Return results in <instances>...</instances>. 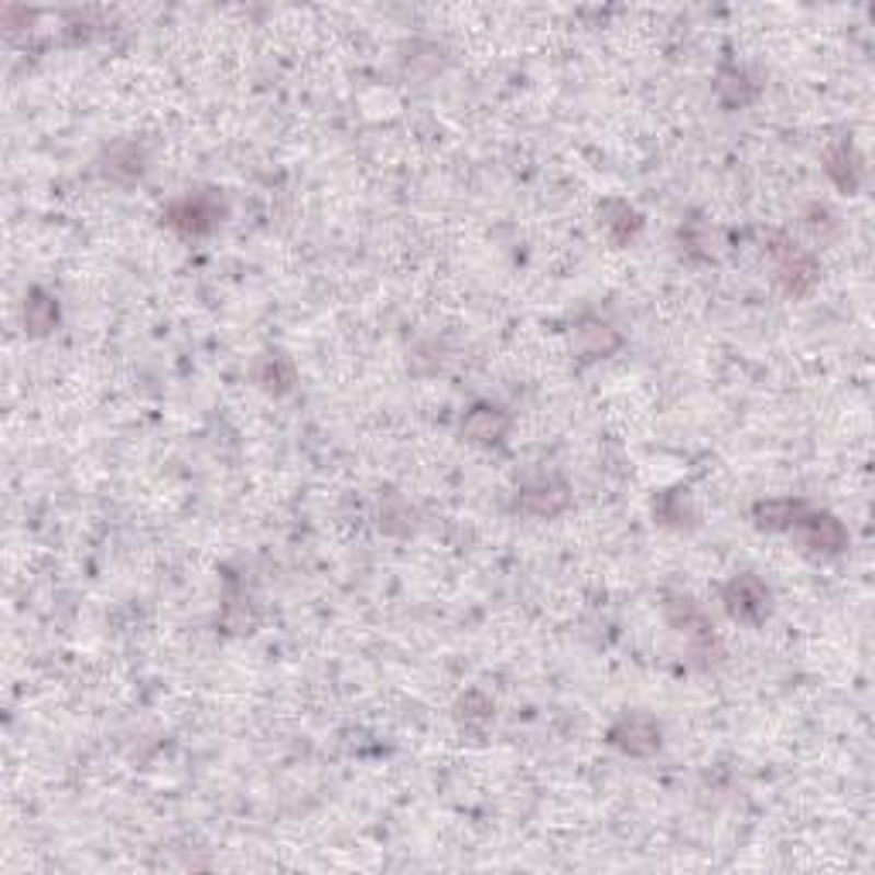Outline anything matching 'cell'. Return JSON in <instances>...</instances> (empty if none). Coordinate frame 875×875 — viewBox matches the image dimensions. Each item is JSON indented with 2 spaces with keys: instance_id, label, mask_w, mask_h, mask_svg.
Masks as SVG:
<instances>
[{
  "instance_id": "9",
  "label": "cell",
  "mask_w": 875,
  "mask_h": 875,
  "mask_svg": "<svg viewBox=\"0 0 875 875\" xmlns=\"http://www.w3.org/2000/svg\"><path fill=\"white\" fill-rule=\"evenodd\" d=\"M619 346H623V335H619L612 325L599 322V319H582L575 325V349L585 359H606L612 356Z\"/></svg>"
},
{
  "instance_id": "17",
  "label": "cell",
  "mask_w": 875,
  "mask_h": 875,
  "mask_svg": "<svg viewBox=\"0 0 875 875\" xmlns=\"http://www.w3.org/2000/svg\"><path fill=\"white\" fill-rule=\"evenodd\" d=\"M657 514H660L664 523L684 527V517H691V496H688V490H670V493H664Z\"/></svg>"
},
{
  "instance_id": "12",
  "label": "cell",
  "mask_w": 875,
  "mask_h": 875,
  "mask_svg": "<svg viewBox=\"0 0 875 875\" xmlns=\"http://www.w3.org/2000/svg\"><path fill=\"white\" fill-rule=\"evenodd\" d=\"M59 325V301L45 288H32L24 298V329L27 335H48Z\"/></svg>"
},
{
  "instance_id": "7",
  "label": "cell",
  "mask_w": 875,
  "mask_h": 875,
  "mask_svg": "<svg viewBox=\"0 0 875 875\" xmlns=\"http://www.w3.org/2000/svg\"><path fill=\"white\" fill-rule=\"evenodd\" d=\"M510 431V414L496 404H475L462 417V435L475 445H496Z\"/></svg>"
},
{
  "instance_id": "8",
  "label": "cell",
  "mask_w": 875,
  "mask_h": 875,
  "mask_svg": "<svg viewBox=\"0 0 875 875\" xmlns=\"http://www.w3.org/2000/svg\"><path fill=\"white\" fill-rule=\"evenodd\" d=\"M825 172H828V179L841 192H849V195L859 192V185H862V158L852 148V140H838V145L828 148V154H825Z\"/></svg>"
},
{
  "instance_id": "16",
  "label": "cell",
  "mask_w": 875,
  "mask_h": 875,
  "mask_svg": "<svg viewBox=\"0 0 875 875\" xmlns=\"http://www.w3.org/2000/svg\"><path fill=\"white\" fill-rule=\"evenodd\" d=\"M459 722L465 725V732H475V736H483V732L493 725V701L483 691H469L459 701Z\"/></svg>"
},
{
  "instance_id": "5",
  "label": "cell",
  "mask_w": 875,
  "mask_h": 875,
  "mask_svg": "<svg viewBox=\"0 0 875 875\" xmlns=\"http://www.w3.org/2000/svg\"><path fill=\"white\" fill-rule=\"evenodd\" d=\"M609 742L626 752V756H636V759H646L660 752L664 746V728L657 718L651 715H623L612 728H609Z\"/></svg>"
},
{
  "instance_id": "3",
  "label": "cell",
  "mask_w": 875,
  "mask_h": 875,
  "mask_svg": "<svg viewBox=\"0 0 875 875\" xmlns=\"http://www.w3.org/2000/svg\"><path fill=\"white\" fill-rule=\"evenodd\" d=\"M722 602L736 623L759 626V623H767V615L773 612V591L759 575H736L732 582H725Z\"/></svg>"
},
{
  "instance_id": "18",
  "label": "cell",
  "mask_w": 875,
  "mask_h": 875,
  "mask_svg": "<svg viewBox=\"0 0 875 875\" xmlns=\"http://www.w3.org/2000/svg\"><path fill=\"white\" fill-rule=\"evenodd\" d=\"M804 226L810 230V237L814 240H831L834 233H838V216L828 209V206H807L804 209Z\"/></svg>"
},
{
  "instance_id": "2",
  "label": "cell",
  "mask_w": 875,
  "mask_h": 875,
  "mask_svg": "<svg viewBox=\"0 0 875 875\" xmlns=\"http://www.w3.org/2000/svg\"><path fill=\"white\" fill-rule=\"evenodd\" d=\"M767 257L773 264V274L780 280V288L790 298H804L814 291L817 277H821V267H817L814 253H807L804 246H797L786 233H770L767 237Z\"/></svg>"
},
{
  "instance_id": "15",
  "label": "cell",
  "mask_w": 875,
  "mask_h": 875,
  "mask_svg": "<svg viewBox=\"0 0 875 875\" xmlns=\"http://www.w3.org/2000/svg\"><path fill=\"white\" fill-rule=\"evenodd\" d=\"M106 179L113 182H120V185H130L140 179V172H145V154H140L137 145H120V148H113L106 154Z\"/></svg>"
},
{
  "instance_id": "10",
  "label": "cell",
  "mask_w": 875,
  "mask_h": 875,
  "mask_svg": "<svg viewBox=\"0 0 875 875\" xmlns=\"http://www.w3.org/2000/svg\"><path fill=\"white\" fill-rule=\"evenodd\" d=\"M599 226H602L606 237H609L615 246H626V243L643 230V216H640L630 203H623V199H609V203H602V209H599Z\"/></svg>"
},
{
  "instance_id": "14",
  "label": "cell",
  "mask_w": 875,
  "mask_h": 875,
  "mask_svg": "<svg viewBox=\"0 0 875 875\" xmlns=\"http://www.w3.org/2000/svg\"><path fill=\"white\" fill-rule=\"evenodd\" d=\"M715 93H718V100H722L725 106L736 110V106H746L749 100H756L759 82H752L749 72L739 69V66H725V69L718 72V79H715Z\"/></svg>"
},
{
  "instance_id": "19",
  "label": "cell",
  "mask_w": 875,
  "mask_h": 875,
  "mask_svg": "<svg viewBox=\"0 0 875 875\" xmlns=\"http://www.w3.org/2000/svg\"><path fill=\"white\" fill-rule=\"evenodd\" d=\"M684 240H688V246L698 253V257H704V261H712L715 257V230L712 226H704V222H691L688 226V233H681Z\"/></svg>"
},
{
  "instance_id": "13",
  "label": "cell",
  "mask_w": 875,
  "mask_h": 875,
  "mask_svg": "<svg viewBox=\"0 0 875 875\" xmlns=\"http://www.w3.org/2000/svg\"><path fill=\"white\" fill-rule=\"evenodd\" d=\"M804 510V499H759L752 506V520L759 530H790Z\"/></svg>"
},
{
  "instance_id": "1",
  "label": "cell",
  "mask_w": 875,
  "mask_h": 875,
  "mask_svg": "<svg viewBox=\"0 0 875 875\" xmlns=\"http://www.w3.org/2000/svg\"><path fill=\"white\" fill-rule=\"evenodd\" d=\"M222 219H226V199L216 188H188L164 209V222L185 240L209 237Z\"/></svg>"
},
{
  "instance_id": "11",
  "label": "cell",
  "mask_w": 875,
  "mask_h": 875,
  "mask_svg": "<svg viewBox=\"0 0 875 875\" xmlns=\"http://www.w3.org/2000/svg\"><path fill=\"white\" fill-rule=\"evenodd\" d=\"M253 380H257L267 393H274V398H285L298 380L295 362L285 353H264L257 359V366H253Z\"/></svg>"
},
{
  "instance_id": "4",
  "label": "cell",
  "mask_w": 875,
  "mask_h": 875,
  "mask_svg": "<svg viewBox=\"0 0 875 875\" xmlns=\"http://www.w3.org/2000/svg\"><path fill=\"white\" fill-rule=\"evenodd\" d=\"M790 533H794V541L807 551V554H841L844 548H849V530H844V523L828 514V510H807L794 520V527H790Z\"/></svg>"
},
{
  "instance_id": "6",
  "label": "cell",
  "mask_w": 875,
  "mask_h": 875,
  "mask_svg": "<svg viewBox=\"0 0 875 875\" xmlns=\"http://www.w3.org/2000/svg\"><path fill=\"white\" fill-rule=\"evenodd\" d=\"M572 503V490L568 483H561V479L548 475V479H538V483H530L520 490V499H517V510L530 514V517H557L568 510Z\"/></svg>"
}]
</instances>
